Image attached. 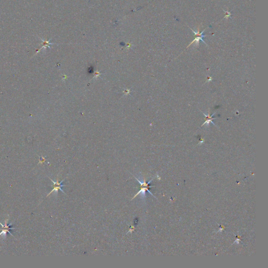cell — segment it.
<instances>
[{
  "mask_svg": "<svg viewBox=\"0 0 268 268\" xmlns=\"http://www.w3.org/2000/svg\"><path fill=\"white\" fill-rule=\"evenodd\" d=\"M132 176H134V177L135 178V179H136V180L138 181V182H139V183H140V185H141V190H140V191H139L138 192V193H137V194H136L135 195V196H134V198H132V199H134V198H136V196H137L138 195L140 194H141L142 195V196H145V193L146 192V191L148 192L149 193H150V194H152V195H153V194H152V193H151L150 191H149V188H152V187H152V186H149V183H150V182H152V180L153 179H152V180H150V181H149V182H148V183H146V182H145V180H144V182H141V181H140V180H138L137 178H136V177H135V176H134V175H132ZM154 196V197H155V196Z\"/></svg>",
  "mask_w": 268,
  "mask_h": 268,
  "instance_id": "1",
  "label": "cell"
},
{
  "mask_svg": "<svg viewBox=\"0 0 268 268\" xmlns=\"http://www.w3.org/2000/svg\"><path fill=\"white\" fill-rule=\"evenodd\" d=\"M192 31L195 34V38L194 40H193L192 42L191 43L188 45V46L187 47V48H188V47H190L191 45H192L193 44H195V46H198V44H199V40H201L202 42L204 43L205 44V42L203 40V37H206V35H203V33L204 32L205 30V29L204 30H203V32H202L201 33H199V26H198V31L197 32H195L194 30H193L191 28Z\"/></svg>",
  "mask_w": 268,
  "mask_h": 268,
  "instance_id": "2",
  "label": "cell"
},
{
  "mask_svg": "<svg viewBox=\"0 0 268 268\" xmlns=\"http://www.w3.org/2000/svg\"><path fill=\"white\" fill-rule=\"evenodd\" d=\"M8 219H5V224L4 225H3L1 223H0V225L2 226V228L1 229H0V230H1V232L0 233V236H3V237L5 238L6 236H7V233H8L10 234L12 236L14 237L13 234H12L11 232L10 231V230H13L15 229H16L15 228H11L10 227V226H11L12 223L10 224L9 225H8L7 223H8Z\"/></svg>",
  "mask_w": 268,
  "mask_h": 268,
  "instance_id": "3",
  "label": "cell"
},
{
  "mask_svg": "<svg viewBox=\"0 0 268 268\" xmlns=\"http://www.w3.org/2000/svg\"><path fill=\"white\" fill-rule=\"evenodd\" d=\"M49 178V179H50V180L54 183V185H53L54 188H53V190H52V191H51L47 195V197H48L49 195L51 194V193L54 192L56 194H57L58 192V190H61V191H62L64 194H65L64 192L62 190V187H65V185H62V183L64 182V179L63 180L61 181L60 182H59L58 178L57 179V181H56V182H54V181L53 180L50 179V178Z\"/></svg>",
  "mask_w": 268,
  "mask_h": 268,
  "instance_id": "4",
  "label": "cell"
},
{
  "mask_svg": "<svg viewBox=\"0 0 268 268\" xmlns=\"http://www.w3.org/2000/svg\"><path fill=\"white\" fill-rule=\"evenodd\" d=\"M215 114V113L213 114V115H212V116H209V115H205V114H204V115L205 116V117H206V121H205L204 123V124H203L202 125V126H203V125H204L208 126V125H209V123H212L214 125H215V124H214V123H213V122L212 121L213 120H214V119H215L216 118H212V117L213 116H214Z\"/></svg>",
  "mask_w": 268,
  "mask_h": 268,
  "instance_id": "5",
  "label": "cell"
},
{
  "mask_svg": "<svg viewBox=\"0 0 268 268\" xmlns=\"http://www.w3.org/2000/svg\"><path fill=\"white\" fill-rule=\"evenodd\" d=\"M225 12H226V14H227L225 16V18H226L227 19V18H229L230 16V15H231V14H230V12H229L228 11Z\"/></svg>",
  "mask_w": 268,
  "mask_h": 268,
  "instance_id": "6",
  "label": "cell"
}]
</instances>
